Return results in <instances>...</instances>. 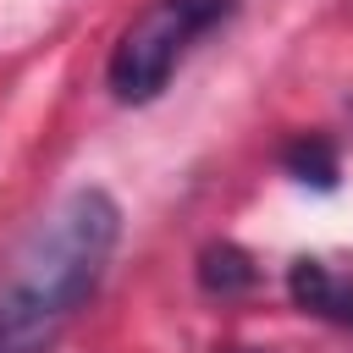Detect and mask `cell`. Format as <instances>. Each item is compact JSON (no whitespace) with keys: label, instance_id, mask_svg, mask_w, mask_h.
I'll list each match as a JSON object with an SVG mask.
<instances>
[{"label":"cell","instance_id":"1","mask_svg":"<svg viewBox=\"0 0 353 353\" xmlns=\"http://www.w3.org/2000/svg\"><path fill=\"white\" fill-rule=\"evenodd\" d=\"M121 210L99 188L66 193L0 270V353H44L50 336L105 276Z\"/></svg>","mask_w":353,"mask_h":353},{"label":"cell","instance_id":"2","mask_svg":"<svg viewBox=\"0 0 353 353\" xmlns=\"http://www.w3.org/2000/svg\"><path fill=\"white\" fill-rule=\"evenodd\" d=\"M232 11H237V0H149L121 28V39L110 50V72H105L110 77V94L121 105L154 99L171 83L176 61L193 50V39L210 33L215 22H226Z\"/></svg>","mask_w":353,"mask_h":353},{"label":"cell","instance_id":"3","mask_svg":"<svg viewBox=\"0 0 353 353\" xmlns=\"http://www.w3.org/2000/svg\"><path fill=\"white\" fill-rule=\"evenodd\" d=\"M287 292H292L298 309H309V314L336 320V325L353 331V281L336 276L331 265H320V259H292V270H287Z\"/></svg>","mask_w":353,"mask_h":353},{"label":"cell","instance_id":"4","mask_svg":"<svg viewBox=\"0 0 353 353\" xmlns=\"http://www.w3.org/2000/svg\"><path fill=\"white\" fill-rule=\"evenodd\" d=\"M199 281H204V292L232 298V292L254 287V265H248L243 248H232V243H210V248L199 254Z\"/></svg>","mask_w":353,"mask_h":353},{"label":"cell","instance_id":"5","mask_svg":"<svg viewBox=\"0 0 353 353\" xmlns=\"http://www.w3.org/2000/svg\"><path fill=\"white\" fill-rule=\"evenodd\" d=\"M281 165H287L298 182H314V188H336V154H331V143H325V138H314V132L292 138V143L281 149Z\"/></svg>","mask_w":353,"mask_h":353}]
</instances>
